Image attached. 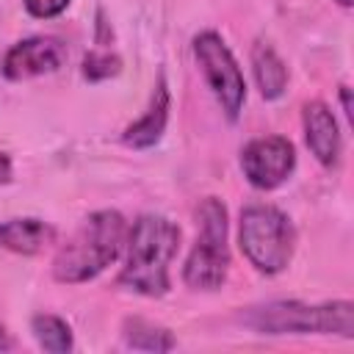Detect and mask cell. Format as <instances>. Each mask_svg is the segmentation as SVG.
<instances>
[{
  "instance_id": "cell-10",
  "label": "cell",
  "mask_w": 354,
  "mask_h": 354,
  "mask_svg": "<svg viewBox=\"0 0 354 354\" xmlns=\"http://www.w3.org/2000/svg\"><path fill=\"white\" fill-rule=\"evenodd\" d=\"M169 105H171V97H169V86H166V77L158 75V83L152 88V97H149V105L147 111L124 127L122 133V141L133 149H149L160 141L163 130H166V122H169Z\"/></svg>"
},
{
  "instance_id": "cell-1",
  "label": "cell",
  "mask_w": 354,
  "mask_h": 354,
  "mask_svg": "<svg viewBox=\"0 0 354 354\" xmlns=\"http://www.w3.org/2000/svg\"><path fill=\"white\" fill-rule=\"evenodd\" d=\"M180 249V227L158 213H144L127 230L124 266L119 271V285L124 290L158 299L171 288L169 263Z\"/></svg>"
},
{
  "instance_id": "cell-9",
  "label": "cell",
  "mask_w": 354,
  "mask_h": 354,
  "mask_svg": "<svg viewBox=\"0 0 354 354\" xmlns=\"http://www.w3.org/2000/svg\"><path fill=\"white\" fill-rule=\"evenodd\" d=\"M301 127H304V141H307L313 158L326 169L337 166L343 141H340V130H337V122H335V113L329 111V105L321 100L304 102Z\"/></svg>"
},
{
  "instance_id": "cell-20",
  "label": "cell",
  "mask_w": 354,
  "mask_h": 354,
  "mask_svg": "<svg viewBox=\"0 0 354 354\" xmlns=\"http://www.w3.org/2000/svg\"><path fill=\"white\" fill-rule=\"evenodd\" d=\"M335 3H337V6H343V8H348V6L354 3V0H335Z\"/></svg>"
},
{
  "instance_id": "cell-2",
  "label": "cell",
  "mask_w": 354,
  "mask_h": 354,
  "mask_svg": "<svg viewBox=\"0 0 354 354\" xmlns=\"http://www.w3.org/2000/svg\"><path fill=\"white\" fill-rule=\"evenodd\" d=\"M127 221L119 210L91 213L53 257V277L66 285L88 282L119 260L127 243Z\"/></svg>"
},
{
  "instance_id": "cell-7",
  "label": "cell",
  "mask_w": 354,
  "mask_h": 354,
  "mask_svg": "<svg viewBox=\"0 0 354 354\" xmlns=\"http://www.w3.org/2000/svg\"><path fill=\"white\" fill-rule=\"evenodd\" d=\"M241 169L257 191L279 188L296 169V149L285 136H260L241 149Z\"/></svg>"
},
{
  "instance_id": "cell-13",
  "label": "cell",
  "mask_w": 354,
  "mask_h": 354,
  "mask_svg": "<svg viewBox=\"0 0 354 354\" xmlns=\"http://www.w3.org/2000/svg\"><path fill=\"white\" fill-rule=\"evenodd\" d=\"M30 332H33L36 343H39L44 351H50V354H66V351H72V346H75L69 324H66L64 318H58V315H50V313L33 315Z\"/></svg>"
},
{
  "instance_id": "cell-14",
  "label": "cell",
  "mask_w": 354,
  "mask_h": 354,
  "mask_svg": "<svg viewBox=\"0 0 354 354\" xmlns=\"http://www.w3.org/2000/svg\"><path fill=\"white\" fill-rule=\"evenodd\" d=\"M122 335L130 348H141V351H171L174 348L171 332L163 326H155L144 318H127Z\"/></svg>"
},
{
  "instance_id": "cell-11",
  "label": "cell",
  "mask_w": 354,
  "mask_h": 354,
  "mask_svg": "<svg viewBox=\"0 0 354 354\" xmlns=\"http://www.w3.org/2000/svg\"><path fill=\"white\" fill-rule=\"evenodd\" d=\"M55 243V227L41 218H8L0 224V246L17 254H39Z\"/></svg>"
},
{
  "instance_id": "cell-16",
  "label": "cell",
  "mask_w": 354,
  "mask_h": 354,
  "mask_svg": "<svg viewBox=\"0 0 354 354\" xmlns=\"http://www.w3.org/2000/svg\"><path fill=\"white\" fill-rule=\"evenodd\" d=\"M22 3H25L28 14L36 19H53V17L64 14L69 6V0H22Z\"/></svg>"
},
{
  "instance_id": "cell-8",
  "label": "cell",
  "mask_w": 354,
  "mask_h": 354,
  "mask_svg": "<svg viewBox=\"0 0 354 354\" xmlns=\"http://www.w3.org/2000/svg\"><path fill=\"white\" fill-rule=\"evenodd\" d=\"M66 61V44L55 36H30L17 41L3 58V75L8 80H28L55 72Z\"/></svg>"
},
{
  "instance_id": "cell-17",
  "label": "cell",
  "mask_w": 354,
  "mask_h": 354,
  "mask_svg": "<svg viewBox=\"0 0 354 354\" xmlns=\"http://www.w3.org/2000/svg\"><path fill=\"white\" fill-rule=\"evenodd\" d=\"M14 177V166H11V158L6 152H0V185H8Z\"/></svg>"
},
{
  "instance_id": "cell-18",
  "label": "cell",
  "mask_w": 354,
  "mask_h": 354,
  "mask_svg": "<svg viewBox=\"0 0 354 354\" xmlns=\"http://www.w3.org/2000/svg\"><path fill=\"white\" fill-rule=\"evenodd\" d=\"M340 100H343V113L351 119V100H348V86H340Z\"/></svg>"
},
{
  "instance_id": "cell-15",
  "label": "cell",
  "mask_w": 354,
  "mask_h": 354,
  "mask_svg": "<svg viewBox=\"0 0 354 354\" xmlns=\"http://www.w3.org/2000/svg\"><path fill=\"white\" fill-rule=\"evenodd\" d=\"M119 72H122V61L113 53L102 50V53H88L83 58V77H88V80H108Z\"/></svg>"
},
{
  "instance_id": "cell-12",
  "label": "cell",
  "mask_w": 354,
  "mask_h": 354,
  "mask_svg": "<svg viewBox=\"0 0 354 354\" xmlns=\"http://www.w3.org/2000/svg\"><path fill=\"white\" fill-rule=\"evenodd\" d=\"M252 69H254V80H257L263 100L282 97L288 86V66L268 41H257L252 47Z\"/></svg>"
},
{
  "instance_id": "cell-6",
  "label": "cell",
  "mask_w": 354,
  "mask_h": 354,
  "mask_svg": "<svg viewBox=\"0 0 354 354\" xmlns=\"http://www.w3.org/2000/svg\"><path fill=\"white\" fill-rule=\"evenodd\" d=\"M191 47H194V58H196L213 97L218 100L224 116L230 122H235L241 116V108L246 100V80H243V72H241L232 50L216 30L196 33Z\"/></svg>"
},
{
  "instance_id": "cell-3",
  "label": "cell",
  "mask_w": 354,
  "mask_h": 354,
  "mask_svg": "<svg viewBox=\"0 0 354 354\" xmlns=\"http://www.w3.org/2000/svg\"><path fill=\"white\" fill-rule=\"evenodd\" d=\"M241 321L260 335H340L354 337V304L348 299L304 304L268 301L241 313Z\"/></svg>"
},
{
  "instance_id": "cell-19",
  "label": "cell",
  "mask_w": 354,
  "mask_h": 354,
  "mask_svg": "<svg viewBox=\"0 0 354 354\" xmlns=\"http://www.w3.org/2000/svg\"><path fill=\"white\" fill-rule=\"evenodd\" d=\"M6 348H11V340H8V332L0 324V351H6Z\"/></svg>"
},
{
  "instance_id": "cell-5",
  "label": "cell",
  "mask_w": 354,
  "mask_h": 354,
  "mask_svg": "<svg viewBox=\"0 0 354 354\" xmlns=\"http://www.w3.org/2000/svg\"><path fill=\"white\" fill-rule=\"evenodd\" d=\"M196 241L183 266V279L194 290H216L224 285L230 271V246H227V207L207 196L196 207Z\"/></svg>"
},
{
  "instance_id": "cell-4",
  "label": "cell",
  "mask_w": 354,
  "mask_h": 354,
  "mask_svg": "<svg viewBox=\"0 0 354 354\" xmlns=\"http://www.w3.org/2000/svg\"><path fill=\"white\" fill-rule=\"evenodd\" d=\"M238 243L243 257L260 274H279L290 266L296 249V230L290 218L274 205H249L241 210Z\"/></svg>"
}]
</instances>
